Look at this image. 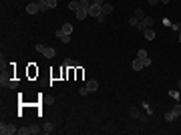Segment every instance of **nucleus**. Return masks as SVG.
<instances>
[{"instance_id":"nucleus-7","label":"nucleus","mask_w":181,"mask_h":135,"mask_svg":"<svg viewBox=\"0 0 181 135\" xmlns=\"http://www.w3.org/2000/svg\"><path fill=\"white\" fill-rule=\"evenodd\" d=\"M26 12H28V14H36V12H40V10H38L36 0H34V2H28V4H26Z\"/></svg>"},{"instance_id":"nucleus-11","label":"nucleus","mask_w":181,"mask_h":135,"mask_svg":"<svg viewBox=\"0 0 181 135\" xmlns=\"http://www.w3.org/2000/svg\"><path fill=\"white\" fill-rule=\"evenodd\" d=\"M36 4H38V10H40V12L50 8V6H48V0H36Z\"/></svg>"},{"instance_id":"nucleus-26","label":"nucleus","mask_w":181,"mask_h":135,"mask_svg":"<svg viewBox=\"0 0 181 135\" xmlns=\"http://www.w3.org/2000/svg\"><path fill=\"white\" fill-rule=\"evenodd\" d=\"M34 48H36V53H44V48H46V47H44L42 43H38V44H36Z\"/></svg>"},{"instance_id":"nucleus-30","label":"nucleus","mask_w":181,"mask_h":135,"mask_svg":"<svg viewBox=\"0 0 181 135\" xmlns=\"http://www.w3.org/2000/svg\"><path fill=\"white\" fill-rule=\"evenodd\" d=\"M105 18H107L105 14H101V16H97V22H105Z\"/></svg>"},{"instance_id":"nucleus-6","label":"nucleus","mask_w":181,"mask_h":135,"mask_svg":"<svg viewBox=\"0 0 181 135\" xmlns=\"http://www.w3.org/2000/svg\"><path fill=\"white\" fill-rule=\"evenodd\" d=\"M131 117H133V119H141V121H145L149 115H143V113L139 111L137 107H133V109H131Z\"/></svg>"},{"instance_id":"nucleus-31","label":"nucleus","mask_w":181,"mask_h":135,"mask_svg":"<svg viewBox=\"0 0 181 135\" xmlns=\"http://www.w3.org/2000/svg\"><path fill=\"white\" fill-rule=\"evenodd\" d=\"M93 4H99V6H103V4H105V0H93Z\"/></svg>"},{"instance_id":"nucleus-29","label":"nucleus","mask_w":181,"mask_h":135,"mask_svg":"<svg viewBox=\"0 0 181 135\" xmlns=\"http://www.w3.org/2000/svg\"><path fill=\"white\" fill-rule=\"evenodd\" d=\"M141 61H143V65H145V67H149V65H151V57H147V58H141Z\"/></svg>"},{"instance_id":"nucleus-24","label":"nucleus","mask_w":181,"mask_h":135,"mask_svg":"<svg viewBox=\"0 0 181 135\" xmlns=\"http://www.w3.org/2000/svg\"><path fill=\"white\" fill-rule=\"evenodd\" d=\"M141 105H143V109H145V113H147V115H151V113H153V109L149 107V103H147V101H143Z\"/></svg>"},{"instance_id":"nucleus-23","label":"nucleus","mask_w":181,"mask_h":135,"mask_svg":"<svg viewBox=\"0 0 181 135\" xmlns=\"http://www.w3.org/2000/svg\"><path fill=\"white\" fill-rule=\"evenodd\" d=\"M129 24H131L133 28H137V24H139V18H137V16H131V18H129Z\"/></svg>"},{"instance_id":"nucleus-37","label":"nucleus","mask_w":181,"mask_h":135,"mask_svg":"<svg viewBox=\"0 0 181 135\" xmlns=\"http://www.w3.org/2000/svg\"><path fill=\"white\" fill-rule=\"evenodd\" d=\"M48 2H50V0H48Z\"/></svg>"},{"instance_id":"nucleus-22","label":"nucleus","mask_w":181,"mask_h":135,"mask_svg":"<svg viewBox=\"0 0 181 135\" xmlns=\"http://www.w3.org/2000/svg\"><path fill=\"white\" fill-rule=\"evenodd\" d=\"M68 8L76 12V10H79V0H72V2H68Z\"/></svg>"},{"instance_id":"nucleus-5","label":"nucleus","mask_w":181,"mask_h":135,"mask_svg":"<svg viewBox=\"0 0 181 135\" xmlns=\"http://www.w3.org/2000/svg\"><path fill=\"white\" fill-rule=\"evenodd\" d=\"M103 14V10H101V6L99 4H90V8H89V16H101Z\"/></svg>"},{"instance_id":"nucleus-3","label":"nucleus","mask_w":181,"mask_h":135,"mask_svg":"<svg viewBox=\"0 0 181 135\" xmlns=\"http://www.w3.org/2000/svg\"><path fill=\"white\" fill-rule=\"evenodd\" d=\"M0 133L2 135H16L18 129H16L12 123H4V121H2V123H0Z\"/></svg>"},{"instance_id":"nucleus-1","label":"nucleus","mask_w":181,"mask_h":135,"mask_svg":"<svg viewBox=\"0 0 181 135\" xmlns=\"http://www.w3.org/2000/svg\"><path fill=\"white\" fill-rule=\"evenodd\" d=\"M0 85H2V87H8V89H16V87H18V81L12 79V77H6L4 73H2V77H0Z\"/></svg>"},{"instance_id":"nucleus-16","label":"nucleus","mask_w":181,"mask_h":135,"mask_svg":"<svg viewBox=\"0 0 181 135\" xmlns=\"http://www.w3.org/2000/svg\"><path fill=\"white\" fill-rule=\"evenodd\" d=\"M101 10H103V14H111V12H113V6H111V4H107V2H105V4H103V6H101Z\"/></svg>"},{"instance_id":"nucleus-20","label":"nucleus","mask_w":181,"mask_h":135,"mask_svg":"<svg viewBox=\"0 0 181 135\" xmlns=\"http://www.w3.org/2000/svg\"><path fill=\"white\" fill-rule=\"evenodd\" d=\"M58 39H61V43L68 44V43H71V34H61V36H58Z\"/></svg>"},{"instance_id":"nucleus-19","label":"nucleus","mask_w":181,"mask_h":135,"mask_svg":"<svg viewBox=\"0 0 181 135\" xmlns=\"http://www.w3.org/2000/svg\"><path fill=\"white\" fill-rule=\"evenodd\" d=\"M169 97H171V99H175V101H179V99H181L179 91H175V89H173V91H169Z\"/></svg>"},{"instance_id":"nucleus-35","label":"nucleus","mask_w":181,"mask_h":135,"mask_svg":"<svg viewBox=\"0 0 181 135\" xmlns=\"http://www.w3.org/2000/svg\"><path fill=\"white\" fill-rule=\"evenodd\" d=\"M177 87H179V89H181V79H179V81H177Z\"/></svg>"},{"instance_id":"nucleus-32","label":"nucleus","mask_w":181,"mask_h":135,"mask_svg":"<svg viewBox=\"0 0 181 135\" xmlns=\"http://www.w3.org/2000/svg\"><path fill=\"white\" fill-rule=\"evenodd\" d=\"M48 6H50V8H54V6H57V0H50V2H48Z\"/></svg>"},{"instance_id":"nucleus-10","label":"nucleus","mask_w":181,"mask_h":135,"mask_svg":"<svg viewBox=\"0 0 181 135\" xmlns=\"http://www.w3.org/2000/svg\"><path fill=\"white\" fill-rule=\"evenodd\" d=\"M131 67H133V71H141L145 65H143V61H141V58H133V65H131Z\"/></svg>"},{"instance_id":"nucleus-12","label":"nucleus","mask_w":181,"mask_h":135,"mask_svg":"<svg viewBox=\"0 0 181 135\" xmlns=\"http://www.w3.org/2000/svg\"><path fill=\"white\" fill-rule=\"evenodd\" d=\"M44 57H46V58H54V54H57V51H54V48L53 47H46V48H44Z\"/></svg>"},{"instance_id":"nucleus-27","label":"nucleus","mask_w":181,"mask_h":135,"mask_svg":"<svg viewBox=\"0 0 181 135\" xmlns=\"http://www.w3.org/2000/svg\"><path fill=\"white\" fill-rule=\"evenodd\" d=\"M42 131H44V133H53V125H50V123H46Z\"/></svg>"},{"instance_id":"nucleus-4","label":"nucleus","mask_w":181,"mask_h":135,"mask_svg":"<svg viewBox=\"0 0 181 135\" xmlns=\"http://www.w3.org/2000/svg\"><path fill=\"white\" fill-rule=\"evenodd\" d=\"M153 24H155V18H153V16H145L143 20H139L137 28L139 30H147V28H153Z\"/></svg>"},{"instance_id":"nucleus-17","label":"nucleus","mask_w":181,"mask_h":135,"mask_svg":"<svg viewBox=\"0 0 181 135\" xmlns=\"http://www.w3.org/2000/svg\"><path fill=\"white\" fill-rule=\"evenodd\" d=\"M147 57H149V53L145 51V48H139L137 51V58H147Z\"/></svg>"},{"instance_id":"nucleus-13","label":"nucleus","mask_w":181,"mask_h":135,"mask_svg":"<svg viewBox=\"0 0 181 135\" xmlns=\"http://www.w3.org/2000/svg\"><path fill=\"white\" fill-rule=\"evenodd\" d=\"M79 65L81 63H79V61H72V58H67V61H65V67L67 69H76Z\"/></svg>"},{"instance_id":"nucleus-36","label":"nucleus","mask_w":181,"mask_h":135,"mask_svg":"<svg viewBox=\"0 0 181 135\" xmlns=\"http://www.w3.org/2000/svg\"><path fill=\"white\" fill-rule=\"evenodd\" d=\"M177 39H179V43H181V32H179V36H177Z\"/></svg>"},{"instance_id":"nucleus-15","label":"nucleus","mask_w":181,"mask_h":135,"mask_svg":"<svg viewBox=\"0 0 181 135\" xmlns=\"http://www.w3.org/2000/svg\"><path fill=\"white\" fill-rule=\"evenodd\" d=\"M143 36H145L147 40H153V39H155V30H153V28H147V30H143Z\"/></svg>"},{"instance_id":"nucleus-2","label":"nucleus","mask_w":181,"mask_h":135,"mask_svg":"<svg viewBox=\"0 0 181 135\" xmlns=\"http://www.w3.org/2000/svg\"><path fill=\"white\" fill-rule=\"evenodd\" d=\"M179 115H181V105L177 103V105L173 107L171 111H167V113H165V121H167V123H171V121H175Z\"/></svg>"},{"instance_id":"nucleus-28","label":"nucleus","mask_w":181,"mask_h":135,"mask_svg":"<svg viewBox=\"0 0 181 135\" xmlns=\"http://www.w3.org/2000/svg\"><path fill=\"white\" fill-rule=\"evenodd\" d=\"M171 28L173 30H181V24L179 22H171Z\"/></svg>"},{"instance_id":"nucleus-9","label":"nucleus","mask_w":181,"mask_h":135,"mask_svg":"<svg viewBox=\"0 0 181 135\" xmlns=\"http://www.w3.org/2000/svg\"><path fill=\"white\" fill-rule=\"evenodd\" d=\"M87 89H89V93H95L99 89V81H87Z\"/></svg>"},{"instance_id":"nucleus-25","label":"nucleus","mask_w":181,"mask_h":135,"mask_svg":"<svg viewBox=\"0 0 181 135\" xmlns=\"http://www.w3.org/2000/svg\"><path fill=\"white\" fill-rule=\"evenodd\" d=\"M79 95H81V97H87V95H89V89H87V85L79 89Z\"/></svg>"},{"instance_id":"nucleus-33","label":"nucleus","mask_w":181,"mask_h":135,"mask_svg":"<svg viewBox=\"0 0 181 135\" xmlns=\"http://www.w3.org/2000/svg\"><path fill=\"white\" fill-rule=\"evenodd\" d=\"M157 2H161V0H149V4H151V6H155Z\"/></svg>"},{"instance_id":"nucleus-8","label":"nucleus","mask_w":181,"mask_h":135,"mask_svg":"<svg viewBox=\"0 0 181 135\" xmlns=\"http://www.w3.org/2000/svg\"><path fill=\"white\" fill-rule=\"evenodd\" d=\"M75 16H76L79 20H85L87 16H89V10H87V8H79V10L75 12Z\"/></svg>"},{"instance_id":"nucleus-18","label":"nucleus","mask_w":181,"mask_h":135,"mask_svg":"<svg viewBox=\"0 0 181 135\" xmlns=\"http://www.w3.org/2000/svg\"><path fill=\"white\" fill-rule=\"evenodd\" d=\"M30 133H32L30 127H20V129H18V135H30Z\"/></svg>"},{"instance_id":"nucleus-14","label":"nucleus","mask_w":181,"mask_h":135,"mask_svg":"<svg viewBox=\"0 0 181 135\" xmlns=\"http://www.w3.org/2000/svg\"><path fill=\"white\" fill-rule=\"evenodd\" d=\"M61 30H62V34H71V32H72V24H71V22H65V24L61 26Z\"/></svg>"},{"instance_id":"nucleus-34","label":"nucleus","mask_w":181,"mask_h":135,"mask_svg":"<svg viewBox=\"0 0 181 135\" xmlns=\"http://www.w3.org/2000/svg\"><path fill=\"white\" fill-rule=\"evenodd\" d=\"M161 2H163V4H169V2H171V0H161Z\"/></svg>"},{"instance_id":"nucleus-21","label":"nucleus","mask_w":181,"mask_h":135,"mask_svg":"<svg viewBox=\"0 0 181 135\" xmlns=\"http://www.w3.org/2000/svg\"><path fill=\"white\" fill-rule=\"evenodd\" d=\"M135 16H137L139 20H143V18H145V12H143V8H137V10H135Z\"/></svg>"}]
</instances>
